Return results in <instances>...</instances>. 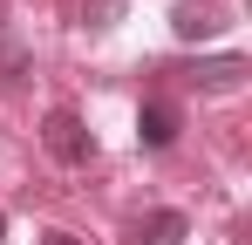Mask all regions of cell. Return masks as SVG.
<instances>
[{
    "label": "cell",
    "mask_w": 252,
    "mask_h": 245,
    "mask_svg": "<svg viewBox=\"0 0 252 245\" xmlns=\"http://www.w3.org/2000/svg\"><path fill=\"white\" fill-rule=\"evenodd\" d=\"M41 143H48V157L55 163H89L95 157V143H89V122L75 116V109H48V122H41Z\"/></svg>",
    "instance_id": "obj_1"
},
{
    "label": "cell",
    "mask_w": 252,
    "mask_h": 245,
    "mask_svg": "<svg viewBox=\"0 0 252 245\" xmlns=\"http://www.w3.org/2000/svg\"><path fill=\"white\" fill-rule=\"evenodd\" d=\"M246 75H252L246 55H211V61H191V68H184V82H198L205 95H232Z\"/></svg>",
    "instance_id": "obj_2"
},
{
    "label": "cell",
    "mask_w": 252,
    "mask_h": 245,
    "mask_svg": "<svg viewBox=\"0 0 252 245\" xmlns=\"http://www.w3.org/2000/svg\"><path fill=\"white\" fill-rule=\"evenodd\" d=\"M184 239H191L184 211H150V218L129 225V245H184Z\"/></svg>",
    "instance_id": "obj_3"
},
{
    "label": "cell",
    "mask_w": 252,
    "mask_h": 245,
    "mask_svg": "<svg viewBox=\"0 0 252 245\" xmlns=\"http://www.w3.org/2000/svg\"><path fill=\"white\" fill-rule=\"evenodd\" d=\"M136 143H143V150H170V143H177V109H170V102H143Z\"/></svg>",
    "instance_id": "obj_4"
},
{
    "label": "cell",
    "mask_w": 252,
    "mask_h": 245,
    "mask_svg": "<svg viewBox=\"0 0 252 245\" xmlns=\"http://www.w3.org/2000/svg\"><path fill=\"white\" fill-rule=\"evenodd\" d=\"M170 28H177L184 41H198V34H211V28H218V14H211L205 0H184V7L170 14Z\"/></svg>",
    "instance_id": "obj_5"
},
{
    "label": "cell",
    "mask_w": 252,
    "mask_h": 245,
    "mask_svg": "<svg viewBox=\"0 0 252 245\" xmlns=\"http://www.w3.org/2000/svg\"><path fill=\"white\" fill-rule=\"evenodd\" d=\"M0 75H7V82H28V48L7 34V28H0Z\"/></svg>",
    "instance_id": "obj_6"
},
{
    "label": "cell",
    "mask_w": 252,
    "mask_h": 245,
    "mask_svg": "<svg viewBox=\"0 0 252 245\" xmlns=\"http://www.w3.org/2000/svg\"><path fill=\"white\" fill-rule=\"evenodd\" d=\"M123 7H129V0H82V21L102 34V28H116V21H123Z\"/></svg>",
    "instance_id": "obj_7"
},
{
    "label": "cell",
    "mask_w": 252,
    "mask_h": 245,
    "mask_svg": "<svg viewBox=\"0 0 252 245\" xmlns=\"http://www.w3.org/2000/svg\"><path fill=\"white\" fill-rule=\"evenodd\" d=\"M41 245H82L75 232H41Z\"/></svg>",
    "instance_id": "obj_8"
},
{
    "label": "cell",
    "mask_w": 252,
    "mask_h": 245,
    "mask_svg": "<svg viewBox=\"0 0 252 245\" xmlns=\"http://www.w3.org/2000/svg\"><path fill=\"white\" fill-rule=\"evenodd\" d=\"M0 245H7V218H0Z\"/></svg>",
    "instance_id": "obj_9"
}]
</instances>
